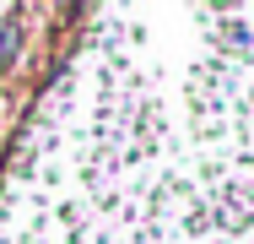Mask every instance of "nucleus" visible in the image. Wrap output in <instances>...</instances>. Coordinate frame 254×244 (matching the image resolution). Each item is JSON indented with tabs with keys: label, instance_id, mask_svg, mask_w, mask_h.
<instances>
[{
	"label": "nucleus",
	"instance_id": "obj_1",
	"mask_svg": "<svg viewBox=\"0 0 254 244\" xmlns=\"http://www.w3.org/2000/svg\"><path fill=\"white\" fill-rule=\"evenodd\" d=\"M168 65L108 16L22 136L0 244H227L254 223V27L205 11Z\"/></svg>",
	"mask_w": 254,
	"mask_h": 244
}]
</instances>
